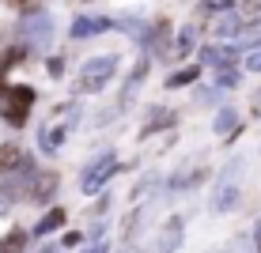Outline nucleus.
<instances>
[{"label": "nucleus", "mask_w": 261, "mask_h": 253, "mask_svg": "<svg viewBox=\"0 0 261 253\" xmlns=\"http://www.w3.org/2000/svg\"><path fill=\"white\" fill-rule=\"evenodd\" d=\"M15 61H23V49H19V46H15V49H8L4 57H0V72H4L8 65H15Z\"/></svg>", "instance_id": "10"}, {"label": "nucleus", "mask_w": 261, "mask_h": 253, "mask_svg": "<svg viewBox=\"0 0 261 253\" xmlns=\"http://www.w3.org/2000/svg\"><path fill=\"white\" fill-rule=\"evenodd\" d=\"M190 79H197V68H182V72H174V76L167 79V87H182V83H190Z\"/></svg>", "instance_id": "8"}, {"label": "nucleus", "mask_w": 261, "mask_h": 253, "mask_svg": "<svg viewBox=\"0 0 261 253\" xmlns=\"http://www.w3.org/2000/svg\"><path fill=\"white\" fill-rule=\"evenodd\" d=\"M231 4L235 0H201V8H208V12H227Z\"/></svg>", "instance_id": "12"}, {"label": "nucleus", "mask_w": 261, "mask_h": 253, "mask_svg": "<svg viewBox=\"0 0 261 253\" xmlns=\"http://www.w3.org/2000/svg\"><path fill=\"white\" fill-rule=\"evenodd\" d=\"M250 68H254V72H261V57H250Z\"/></svg>", "instance_id": "14"}, {"label": "nucleus", "mask_w": 261, "mask_h": 253, "mask_svg": "<svg viewBox=\"0 0 261 253\" xmlns=\"http://www.w3.org/2000/svg\"><path fill=\"white\" fill-rule=\"evenodd\" d=\"M19 246H23V238H19V234H12V238L0 242V253H19Z\"/></svg>", "instance_id": "11"}, {"label": "nucleus", "mask_w": 261, "mask_h": 253, "mask_svg": "<svg viewBox=\"0 0 261 253\" xmlns=\"http://www.w3.org/2000/svg\"><path fill=\"white\" fill-rule=\"evenodd\" d=\"M61 223H65V212H61V208H53V212L46 215V219L38 223V231H57Z\"/></svg>", "instance_id": "7"}, {"label": "nucleus", "mask_w": 261, "mask_h": 253, "mask_svg": "<svg viewBox=\"0 0 261 253\" xmlns=\"http://www.w3.org/2000/svg\"><path fill=\"white\" fill-rule=\"evenodd\" d=\"M235 79H239L235 72H227V68H223V76H220V83H223V87H231V83H235Z\"/></svg>", "instance_id": "13"}, {"label": "nucleus", "mask_w": 261, "mask_h": 253, "mask_svg": "<svg viewBox=\"0 0 261 253\" xmlns=\"http://www.w3.org/2000/svg\"><path fill=\"white\" fill-rule=\"evenodd\" d=\"M15 162H23L19 148H15V144H4V148H0V174H4V170H12Z\"/></svg>", "instance_id": "4"}, {"label": "nucleus", "mask_w": 261, "mask_h": 253, "mask_svg": "<svg viewBox=\"0 0 261 253\" xmlns=\"http://www.w3.org/2000/svg\"><path fill=\"white\" fill-rule=\"evenodd\" d=\"M254 242H257V249H261V223H257V231H254Z\"/></svg>", "instance_id": "15"}, {"label": "nucleus", "mask_w": 261, "mask_h": 253, "mask_svg": "<svg viewBox=\"0 0 261 253\" xmlns=\"http://www.w3.org/2000/svg\"><path fill=\"white\" fill-rule=\"evenodd\" d=\"M110 68H114V61H110V57H106V61H102V57H98V61H87L80 87H87V91H91V87H98L102 79H110Z\"/></svg>", "instance_id": "3"}, {"label": "nucleus", "mask_w": 261, "mask_h": 253, "mask_svg": "<svg viewBox=\"0 0 261 253\" xmlns=\"http://www.w3.org/2000/svg\"><path fill=\"white\" fill-rule=\"evenodd\" d=\"M31 102H34L31 87H8V95H4V117L12 125H23L27 114H31Z\"/></svg>", "instance_id": "1"}, {"label": "nucleus", "mask_w": 261, "mask_h": 253, "mask_svg": "<svg viewBox=\"0 0 261 253\" xmlns=\"http://www.w3.org/2000/svg\"><path fill=\"white\" fill-rule=\"evenodd\" d=\"M216 129H220V132H227V129H235V114H220V117H216ZM227 136H231V132H227Z\"/></svg>", "instance_id": "9"}, {"label": "nucleus", "mask_w": 261, "mask_h": 253, "mask_svg": "<svg viewBox=\"0 0 261 253\" xmlns=\"http://www.w3.org/2000/svg\"><path fill=\"white\" fill-rule=\"evenodd\" d=\"M114 170H118V162H114L110 155H106V159H98L95 166H91V170L84 174V189H87V193H98V185H102L106 178L114 174Z\"/></svg>", "instance_id": "2"}, {"label": "nucleus", "mask_w": 261, "mask_h": 253, "mask_svg": "<svg viewBox=\"0 0 261 253\" xmlns=\"http://www.w3.org/2000/svg\"><path fill=\"white\" fill-rule=\"evenodd\" d=\"M106 26V19H80L76 26H72V34H76V38H84V34H91V31H102Z\"/></svg>", "instance_id": "5"}, {"label": "nucleus", "mask_w": 261, "mask_h": 253, "mask_svg": "<svg viewBox=\"0 0 261 253\" xmlns=\"http://www.w3.org/2000/svg\"><path fill=\"white\" fill-rule=\"evenodd\" d=\"M0 95H8V87H4V79H0Z\"/></svg>", "instance_id": "16"}, {"label": "nucleus", "mask_w": 261, "mask_h": 253, "mask_svg": "<svg viewBox=\"0 0 261 253\" xmlns=\"http://www.w3.org/2000/svg\"><path fill=\"white\" fill-rule=\"evenodd\" d=\"M27 31H31L34 38H49V19H42V15H34V19L27 23Z\"/></svg>", "instance_id": "6"}]
</instances>
